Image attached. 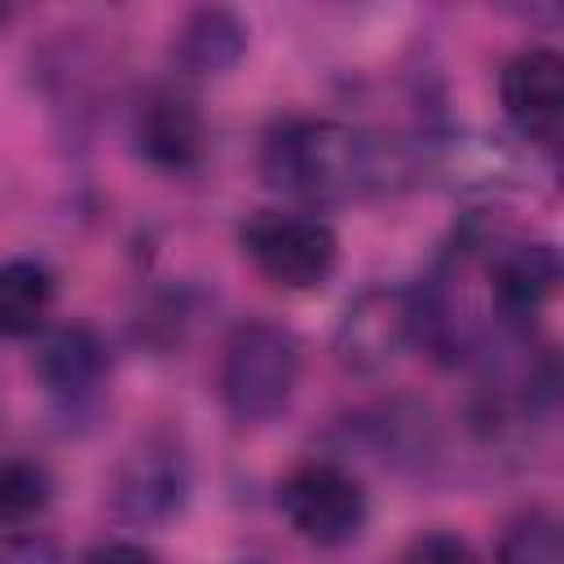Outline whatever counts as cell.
I'll return each instance as SVG.
<instances>
[{"instance_id": "4", "label": "cell", "mask_w": 564, "mask_h": 564, "mask_svg": "<svg viewBox=\"0 0 564 564\" xmlns=\"http://www.w3.org/2000/svg\"><path fill=\"white\" fill-rule=\"evenodd\" d=\"M278 507L286 524L313 542V546H344L366 529V485L326 458L300 463L282 485H278Z\"/></svg>"}, {"instance_id": "1", "label": "cell", "mask_w": 564, "mask_h": 564, "mask_svg": "<svg viewBox=\"0 0 564 564\" xmlns=\"http://www.w3.org/2000/svg\"><path fill=\"white\" fill-rule=\"evenodd\" d=\"M260 172L300 198H348L383 176L379 150L335 119H282L269 128Z\"/></svg>"}, {"instance_id": "7", "label": "cell", "mask_w": 564, "mask_h": 564, "mask_svg": "<svg viewBox=\"0 0 564 564\" xmlns=\"http://www.w3.org/2000/svg\"><path fill=\"white\" fill-rule=\"evenodd\" d=\"M419 330V308L410 295L401 291H366L357 304H348L335 348L352 370H379L392 357H401V348L414 339Z\"/></svg>"}, {"instance_id": "3", "label": "cell", "mask_w": 564, "mask_h": 564, "mask_svg": "<svg viewBox=\"0 0 564 564\" xmlns=\"http://www.w3.org/2000/svg\"><path fill=\"white\" fill-rule=\"evenodd\" d=\"M242 256L286 291L322 286L339 264V238L326 220L300 212H260L238 229Z\"/></svg>"}, {"instance_id": "12", "label": "cell", "mask_w": 564, "mask_h": 564, "mask_svg": "<svg viewBox=\"0 0 564 564\" xmlns=\"http://www.w3.org/2000/svg\"><path fill=\"white\" fill-rule=\"evenodd\" d=\"M53 308V273L40 260L0 264V339H22L44 326Z\"/></svg>"}, {"instance_id": "2", "label": "cell", "mask_w": 564, "mask_h": 564, "mask_svg": "<svg viewBox=\"0 0 564 564\" xmlns=\"http://www.w3.org/2000/svg\"><path fill=\"white\" fill-rule=\"evenodd\" d=\"M300 383V339L278 322H242L220 352V401L238 423L278 419Z\"/></svg>"}, {"instance_id": "10", "label": "cell", "mask_w": 564, "mask_h": 564, "mask_svg": "<svg viewBox=\"0 0 564 564\" xmlns=\"http://www.w3.org/2000/svg\"><path fill=\"white\" fill-rule=\"evenodd\" d=\"M137 150L163 172H189L203 159V119L194 101L176 93H154L137 110Z\"/></svg>"}, {"instance_id": "11", "label": "cell", "mask_w": 564, "mask_h": 564, "mask_svg": "<svg viewBox=\"0 0 564 564\" xmlns=\"http://www.w3.org/2000/svg\"><path fill=\"white\" fill-rule=\"evenodd\" d=\"M247 35L234 9H194L176 31V62L185 75H225L247 53Z\"/></svg>"}, {"instance_id": "13", "label": "cell", "mask_w": 564, "mask_h": 564, "mask_svg": "<svg viewBox=\"0 0 564 564\" xmlns=\"http://www.w3.org/2000/svg\"><path fill=\"white\" fill-rule=\"evenodd\" d=\"M498 564H564V542H560V520L542 507L520 511L498 542Z\"/></svg>"}, {"instance_id": "17", "label": "cell", "mask_w": 564, "mask_h": 564, "mask_svg": "<svg viewBox=\"0 0 564 564\" xmlns=\"http://www.w3.org/2000/svg\"><path fill=\"white\" fill-rule=\"evenodd\" d=\"M0 564H48V551L31 542H9L0 546Z\"/></svg>"}, {"instance_id": "8", "label": "cell", "mask_w": 564, "mask_h": 564, "mask_svg": "<svg viewBox=\"0 0 564 564\" xmlns=\"http://www.w3.org/2000/svg\"><path fill=\"white\" fill-rule=\"evenodd\" d=\"M560 256L551 242H511L489 264V295L507 326H529V317L555 295Z\"/></svg>"}, {"instance_id": "14", "label": "cell", "mask_w": 564, "mask_h": 564, "mask_svg": "<svg viewBox=\"0 0 564 564\" xmlns=\"http://www.w3.org/2000/svg\"><path fill=\"white\" fill-rule=\"evenodd\" d=\"M48 471L26 458H4L0 463V529H18L31 516L48 507Z\"/></svg>"}, {"instance_id": "5", "label": "cell", "mask_w": 564, "mask_h": 564, "mask_svg": "<svg viewBox=\"0 0 564 564\" xmlns=\"http://www.w3.org/2000/svg\"><path fill=\"white\" fill-rule=\"evenodd\" d=\"M502 110L516 123L520 137H529L542 150L560 145L564 132V57L555 48H520L498 79Z\"/></svg>"}, {"instance_id": "6", "label": "cell", "mask_w": 564, "mask_h": 564, "mask_svg": "<svg viewBox=\"0 0 564 564\" xmlns=\"http://www.w3.org/2000/svg\"><path fill=\"white\" fill-rule=\"evenodd\" d=\"M185 494H189V467H185L181 445L167 436H150L123 458L110 498L123 520L150 524V520L176 516Z\"/></svg>"}, {"instance_id": "16", "label": "cell", "mask_w": 564, "mask_h": 564, "mask_svg": "<svg viewBox=\"0 0 564 564\" xmlns=\"http://www.w3.org/2000/svg\"><path fill=\"white\" fill-rule=\"evenodd\" d=\"M84 564H159V560L141 542H101L84 555Z\"/></svg>"}, {"instance_id": "9", "label": "cell", "mask_w": 564, "mask_h": 564, "mask_svg": "<svg viewBox=\"0 0 564 564\" xmlns=\"http://www.w3.org/2000/svg\"><path fill=\"white\" fill-rule=\"evenodd\" d=\"M35 375L48 388V397H57L75 410L106 379V344L88 326H57L35 348Z\"/></svg>"}, {"instance_id": "15", "label": "cell", "mask_w": 564, "mask_h": 564, "mask_svg": "<svg viewBox=\"0 0 564 564\" xmlns=\"http://www.w3.org/2000/svg\"><path fill=\"white\" fill-rule=\"evenodd\" d=\"M397 564H480V560H476L467 538H458L449 529H423L405 542Z\"/></svg>"}]
</instances>
